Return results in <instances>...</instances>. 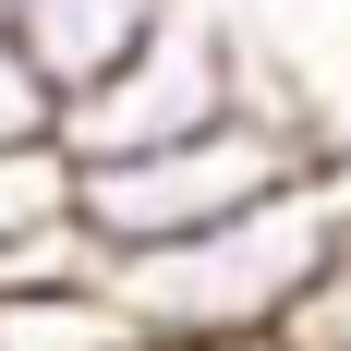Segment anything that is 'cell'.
Here are the masks:
<instances>
[{"instance_id": "6da1fadb", "label": "cell", "mask_w": 351, "mask_h": 351, "mask_svg": "<svg viewBox=\"0 0 351 351\" xmlns=\"http://www.w3.org/2000/svg\"><path fill=\"white\" fill-rule=\"evenodd\" d=\"M339 254H351V158L194 230V243L109 254V291L145 315V339H291Z\"/></svg>"}, {"instance_id": "7a4b0ae2", "label": "cell", "mask_w": 351, "mask_h": 351, "mask_svg": "<svg viewBox=\"0 0 351 351\" xmlns=\"http://www.w3.org/2000/svg\"><path fill=\"white\" fill-rule=\"evenodd\" d=\"M315 170H339V145L303 109V85H279V97L230 109L218 134H182L158 158L85 170V230H97V254H158V243H194V230L267 206V194H291V182H315Z\"/></svg>"}, {"instance_id": "3957f363", "label": "cell", "mask_w": 351, "mask_h": 351, "mask_svg": "<svg viewBox=\"0 0 351 351\" xmlns=\"http://www.w3.org/2000/svg\"><path fill=\"white\" fill-rule=\"evenodd\" d=\"M279 85H291V73L254 61V36L230 25L218 0H170V25L145 36L121 73H97V85L61 109V145L85 158V170H109V158H158V145L218 134L230 109L279 97Z\"/></svg>"}, {"instance_id": "277c9868", "label": "cell", "mask_w": 351, "mask_h": 351, "mask_svg": "<svg viewBox=\"0 0 351 351\" xmlns=\"http://www.w3.org/2000/svg\"><path fill=\"white\" fill-rule=\"evenodd\" d=\"M0 12H12V36L49 61L61 97H85L97 73H121L145 36L170 25V0H0Z\"/></svg>"}, {"instance_id": "5b68a950", "label": "cell", "mask_w": 351, "mask_h": 351, "mask_svg": "<svg viewBox=\"0 0 351 351\" xmlns=\"http://www.w3.org/2000/svg\"><path fill=\"white\" fill-rule=\"evenodd\" d=\"M0 351H158L145 315L97 279H36V291H0Z\"/></svg>"}, {"instance_id": "8992f818", "label": "cell", "mask_w": 351, "mask_h": 351, "mask_svg": "<svg viewBox=\"0 0 351 351\" xmlns=\"http://www.w3.org/2000/svg\"><path fill=\"white\" fill-rule=\"evenodd\" d=\"M61 230H85V158L61 134L49 145H0V254L61 243Z\"/></svg>"}, {"instance_id": "52a82bcc", "label": "cell", "mask_w": 351, "mask_h": 351, "mask_svg": "<svg viewBox=\"0 0 351 351\" xmlns=\"http://www.w3.org/2000/svg\"><path fill=\"white\" fill-rule=\"evenodd\" d=\"M61 85H49V61H36L25 36H12V12H0V145H49L61 134Z\"/></svg>"}, {"instance_id": "ba28073f", "label": "cell", "mask_w": 351, "mask_h": 351, "mask_svg": "<svg viewBox=\"0 0 351 351\" xmlns=\"http://www.w3.org/2000/svg\"><path fill=\"white\" fill-rule=\"evenodd\" d=\"M158 351H291V339H158Z\"/></svg>"}]
</instances>
